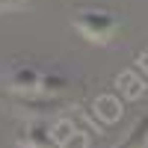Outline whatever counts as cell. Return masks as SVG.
<instances>
[{
    "instance_id": "cell-4",
    "label": "cell",
    "mask_w": 148,
    "mask_h": 148,
    "mask_svg": "<svg viewBox=\"0 0 148 148\" xmlns=\"http://www.w3.org/2000/svg\"><path fill=\"white\" fill-rule=\"evenodd\" d=\"M121 148H148V113L136 121L133 133L125 139V145H121Z\"/></svg>"
},
{
    "instance_id": "cell-2",
    "label": "cell",
    "mask_w": 148,
    "mask_h": 148,
    "mask_svg": "<svg viewBox=\"0 0 148 148\" xmlns=\"http://www.w3.org/2000/svg\"><path fill=\"white\" fill-rule=\"evenodd\" d=\"M6 83L18 92H47V77L33 65H12L6 71Z\"/></svg>"
},
{
    "instance_id": "cell-1",
    "label": "cell",
    "mask_w": 148,
    "mask_h": 148,
    "mask_svg": "<svg viewBox=\"0 0 148 148\" xmlns=\"http://www.w3.org/2000/svg\"><path fill=\"white\" fill-rule=\"evenodd\" d=\"M74 27L89 42H110L116 27H119V18L104 12V9H80L77 18H74Z\"/></svg>"
},
{
    "instance_id": "cell-5",
    "label": "cell",
    "mask_w": 148,
    "mask_h": 148,
    "mask_svg": "<svg viewBox=\"0 0 148 148\" xmlns=\"http://www.w3.org/2000/svg\"><path fill=\"white\" fill-rule=\"evenodd\" d=\"M21 3H27V0H0V12H6V9H15Z\"/></svg>"
},
{
    "instance_id": "cell-3",
    "label": "cell",
    "mask_w": 148,
    "mask_h": 148,
    "mask_svg": "<svg viewBox=\"0 0 148 148\" xmlns=\"http://www.w3.org/2000/svg\"><path fill=\"white\" fill-rule=\"evenodd\" d=\"M18 145H24V148H59L53 139V130H47L45 125H30L18 136Z\"/></svg>"
}]
</instances>
